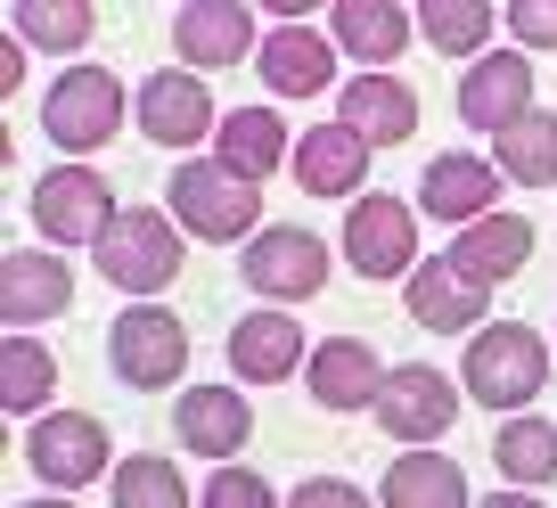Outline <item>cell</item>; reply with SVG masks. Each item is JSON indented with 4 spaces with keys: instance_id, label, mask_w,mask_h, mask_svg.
<instances>
[{
    "instance_id": "cell-17",
    "label": "cell",
    "mask_w": 557,
    "mask_h": 508,
    "mask_svg": "<svg viewBox=\"0 0 557 508\" xmlns=\"http://www.w3.org/2000/svg\"><path fill=\"white\" fill-rule=\"evenodd\" d=\"M304 361H312V345H304L296 312H246L238 329H230V369H238V386H278V377H296Z\"/></svg>"
},
{
    "instance_id": "cell-3",
    "label": "cell",
    "mask_w": 557,
    "mask_h": 508,
    "mask_svg": "<svg viewBox=\"0 0 557 508\" xmlns=\"http://www.w3.org/2000/svg\"><path fill=\"white\" fill-rule=\"evenodd\" d=\"M164 213H173L189 238H206V246L255 238V230H262V189L238 181L230 164H181L173 189H164Z\"/></svg>"
},
{
    "instance_id": "cell-10",
    "label": "cell",
    "mask_w": 557,
    "mask_h": 508,
    "mask_svg": "<svg viewBox=\"0 0 557 508\" xmlns=\"http://www.w3.org/2000/svg\"><path fill=\"white\" fill-rule=\"evenodd\" d=\"M345 263L361 271V280H410L418 271V213L401 206V197H352Z\"/></svg>"
},
{
    "instance_id": "cell-2",
    "label": "cell",
    "mask_w": 557,
    "mask_h": 508,
    "mask_svg": "<svg viewBox=\"0 0 557 508\" xmlns=\"http://www.w3.org/2000/svg\"><path fill=\"white\" fill-rule=\"evenodd\" d=\"M181 263H189V230L173 222V213L157 206H123V222L99 238V280L123 287V296H164V287L181 280Z\"/></svg>"
},
{
    "instance_id": "cell-38",
    "label": "cell",
    "mask_w": 557,
    "mask_h": 508,
    "mask_svg": "<svg viewBox=\"0 0 557 508\" xmlns=\"http://www.w3.org/2000/svg\"><path fill=\"white\" fill-rule=\"evenodd\" d=\"M17 508H83V500H17Z\"/></svg>"
},
{
    "instance_id": "cell-26",
    "label": "cell",
    "mask_w": 557,
    "mask_h": 508,
    "mask_svg": "<svg viewBox=\"0 0 557 508\" xmlns=\"http://www.w3.org/2000/svg\"><path fill=\"white\" fill-rule=\"evenodd\" d=\"M377 508H468V468L443 451H394Z\"/></svg>"
},
{
    "instance_id": "cell-8",
    "label": "cell",
    "mask_w": 557,
    "mask_h": 508,
    "mask_svg": "<svg viewBox=\"0 0 557 508\" xmlns=\"http://www.w3.org/2000/svg\"><path fill=\"white\" fill-rule=\"evenodd\" d=\"M451 419H459V386L443 377V369L401 361L394 377H385L377 426H385V435H401V451H435V435H451Z\"/></svg>"
},
{
    "instance_id": "cell-25",
    "label": "cell",
    "mask_w": 557,
    "mask_h": 508,
    "mask_svg": "<svg viewBox=\"0 0 557 508\" xmlns=\"http://www.w3.org/2000/svg\"><path fill=\"white\" fill-rule=\"evenodd\" d=\"M401 41H418V9H401V0H336V50L361 58L369 74L385 58H401Z\"/></svg>"
},
{
    "instance_id": "cell-20",
    "label": "cell",
    "mask_w": 557,
    "mask_h": 508,
    "mask_svg": "<svg viewBox=\"0 0 557 508\" xmlns=\"http://www.w3.org/2000/svg\"><path fill=\"white\" fill-rule=\"evenodd\" d=\"M484 296H492V287H475L468 271H451V255H435V263L410 271V320H418V329H435V336L484 329Z\"/></svg>"
},
{
    "instance_id": "cell-33",
    "label": "cell",
    "mask_w": 557,
    "mask_h": 508,
    "mask_svg": "<svg viewBox=\"0 0 557 508\" xmlns=\"http://www.w3.org/2000/svg\"><path fill=\"white\" fill-rule=\"evenodd\" d=\"M206 508H278L271 484H262L255 468H213L206 475Z\"/></svg>"
},
{
    "instance_id": "cell-11",
    "label": "cell",
    "mask_w": 557,
    "mask_h": 508,
    "mask_svg": "<svg viewBox=\"0 0 557 508\" xmlns=\"http://www.w3.org/2000/svg\"><path fill=\"white\" fill-rule=\"evenodd\" d=\"M517 115H533V58L524 50H484L459 74V123H475V132L500 140Z\"/></svg>"
},
{
    "instance_id": "cell-9",
    "label": "cell",
    "mask_w": 557,
    "mask_h": 508,
    "mask_svg": "<svg viewBox=\"0 0 557 508\" xmlns=\"http://www.w3.org/2000/svg\"><path fill=\"white\" fill-rule=\"evenodd\" d=\"M25 468H34L50 492L99 484V475H115V459H107V426L83 419V410H50V419L25 435Z\"/></svg>"
},
{
    "instance_id": "cell-6",
    "label": "cell",
    "mask_w": 557,
    "mask_h": 508,
    "mask_svg": "<svg viewBox=\"0 0 557 508\" xmlns=\"http://www.w3.org/2000/svg\"><path fill=\"white\" fill-rule=\"evenodd\" d=\"M41 132H50L66 157H90L123 132V83L107 66H74L50 83V107H41Z\"/></svg>"
},
{
    "instance_id": "cell-36",
    "label": "cell",
    "mask_w": 557,
    "mask_h": 508,
    "mask_svg": "<svg viewBox=\"0 0 557 508\" xmlns=\"http://www.w3.org/2000/svg\"><path fill=\"white\" fill-rule=\"evenodd\" d=\"M25 83V41H9V50H0V90H17Z\"/></svg>"
},
{
    "instance_id": "cell-1",
    "label": "cell",
    "mask_w": 557,
    "mask_h": 508,
    "mask_svg": "<svg viewBox=\"0 0 557 508\" xmlns=\"http://www.w3.org/2000/svg\"><path fill=\"white\" fill-rule=\"evenodd\" d=\"M557 352L541 345L533 329H524V320H484V329L468 336V402H484V410H508V419H517L524 402H541V386H549L557 377Z\"/></svg>"
},
{
    "instance_id": "cell-4",
    "label": "cell",
    "mask_w": 557,
    "mask_h": 508,
    "mask_svg": "<svg viewBox=\"0 0 557 508\" xmlns=\"http://www.w3.org/2000/svg\"><path fill=\"white\" fill-rule=\"evenodd\" d=\"M107 361H115V377L132 394H164L189 369V329H181V312H164V303H132V312H115V329H107Z\"/></svg>"
},
{
    "instance_id": "cell-7",
    "label": "cell",
    "mask_w": 557,
    "mask_h": 508,
    "mask_svg": "<svg viewBox=\"0 0 557 508\" xmlns=\"http://www.w3.org/2000/svg\"><path fill=\"white\" fill-rule=\"evenodd\" d=\"M246 287L271 296V303L320 296V287H329V246H320L312 230H296V222L255 230V238H246Z\"/></svg>"
},
{
    "instance_id": "cell-13",
    "label": "cell",
    "mask_w": 557,
    "mask_h": 508,
    "mask_svg": "<svg viewBox=\"0 0 557 508\" xmlns=\"http://www.w3.org/2000/svg\"><path fill=\"white\" fill-rule=\"evenodd\" d=\"M385 377L394 369L377 361V352L361 345V336H329V345H312V361H304V386H312V402L320 410H377V394H385Z\"/></svg>"
},
{
    "instance_id": "cell-22",
    "label": "cell",
    "mask_w": 557,
    "mask_h": 508,
    "mask_svg": "<svg viewBox=\"0 0 557 508\" xmlns=\"http://www.w3.org/2000/svg\"><path fill=\"white\" fill-rule=\"evenodd\" d=\"M492 197H500V164H484V157H435L426 181H418V206L435 213V222H451V230L484 222Z\"/></svg>"
},
{
    "instance_id": "cell-16",
    "label": "cell",
    "mask_w": 557,
    "mask_h": 508,
    "mask_svg": "<svg viewBox=\"0 0 557 508\" xmlns=\"http://www.w3.org/2000/svg\"><path fill=\"white\" fill-rule=\"evenodd\" d=\"M74 303V271L58 263L50 246H17L9 255V271H0V312H9V329H41V320H58Z\"/></svg>"
},
{
    "instance_id": "cell-19",
    "label": "cell",
    "mask_w": 557,
    "mask_h": 508,
    "mask_svg": "<svg viewBox=\"0 0 557 508\" xmlns=\"http://www.w3.org/2000/svg\"><path fill=\"white\" fill-rule=\"evenodd\" d=\"M443 255H451V271H468L475 287H500V280H517V271L533 263V222H517V213H484V222H468Z\"/></svg>"
},
{
    "instance_id": "cell-14",
    "label": "cell",
    "mask_w": 557,
    "mask_h": 508,
    "mask_svg": "<svg viewBox=\"0 0 557 508\" xmlns=\"http://www.w3.org/2000/svg\"><path fill=\"white\" fill-rule=\"evenodd\" d=\"M173 50L189 58V74H222V66H238V58H262L255 17H246L238 0H189L173 17Z\"/></svg>"
},
{
    "instance_id": "cell-28",
    "label": "cell",
    "mask_w": 557,
    "mask_h": 508,
    "mask_svg": "<svg viewBox=\"0 0 557 508\" xmlns=\"http://www.w3.org/2000/svg\"><path fill=\"white\" fill-rule=\"evenodd\" d=\"M492 459H500V475H508L517 492H541V484L557 475V426L541 419V410H533V419L517 410V419L492 435Z\"/></svg>"
},
{
    "instance_id": "cell-18",
    "label": "cell",
    "mask_w": 557,
    "mask_h": 508,
    "mask_svg": "<svg viewBox=\"0 0 557 508\" xmlns=\"http://www.w3.org/2000/svg\"><path fill=\"white\" fill-rule=\"evenodd\" d=\"M262 90L271 99H320L336 74V34H312V25H278L271 41H262Z\"/></svg>"
},
{
    "instance_id": "cell-27",
    "label": "cell",
    "mask_w": 557,
    "mask_h": 508,
    "mask_svg": "<svg viewBox=\"0 0 557 508\" xmlns=\"http://www.w3.org/2000/svg\"><path fill=\"white\" fill-rule=\"evenodd\" d=\"M492 164H500V181H517V189H549L557 181V115L549 107L517 115L500 140H492Z\"/></svg>"
},
{
    "instance_id": "cell-37",
    "label": "cell",
    "mask_w": 557,
    "mask_h": 508,
    "mask_svg": "<svg viewBox=\"0 0 557 508\" xmlns=\"http://www.w3.org/2000/svg\"><path fill=\"white\" fill-rule=\"evenodd\" d=\"M475 508H541L533 492H492V500H475Z\"/></svg>"
},
{
    "instance_id": "cell-24",
    "label": "cell",
    "mask_w": 557,
    "mask_h": 508,
    "mask_svg": "<svg viewBox=\"0 0 557 508\" xmlns=\"http://www.w3.org/2000/svg\"><path fill=\"white\" fill-rule=\"evenodd\" d=\"M336 123H352L369 148H401L418 132V99L394 74H361V83H345V99H336Z\"/></svg>"
},
{
    "instance_id": "cell-15",
    "label": "cell",
    "mask_w": 557,
    "mask_h": 508,
    "mask_svg": "<svg viewBox=\"0 0 557 508\" xmlns=\"http://www.w3.org/2000/svg\"><path fill=\"white\" fill-rule=\"evenodd\" d=\"M173 435L189 443L197 459H222V468H238V451L255 443V410H246L238 386H197V394H181Z\"/></svg>"
},
{
    "instance_id": "cell-34",
    "label": "cell",
    "mask_w": 557,
    "mask_h": 508,
    "mask_svg": "<svg viewBox=\"0 0 557 508\" xmlns=\"http://www.w3.org/2000/svg\"><path fill=\"white\" fill-rule=\"evenodd\" d=\"M287 508H377V500H361L345 475H304V484L287 492Z\"/></svg>"
},
{
    "instance_id": "cell-23",
    "label": "cell",
    "mask_w": 557,
    "mask_h": 508,
    "mask_svg": "<svg viewBox=\"0 0 557 508\" xmlns=\"http://www.w3.org/2000/svg\"><path fill=\"white\" fill-rule=\"evenodd\" d=\"M287 157H296V148H287L278 107H230L222 132H213V164H230V173L255 181V189H262V173H278Z\"/></svg>"
},
{
    "instance_id": "cell-21",
    "label": "cell",
    "mask_w": 557,
    "mask_h": 508,
    "mask_svg": "<svg viewBox=\"0 0 557 508\" xmlns=\"http://www.w3.org/2000/svg\"><path fill=\"white\" fill-rule=\"evenodd\" d=\"M361 173H369V140L352 123H312L296 140V181L304 197H361Z\"/></svg>"
},
{
    "instance_id": "cell-5",
    "label": "cell",
    "mask_w": 557,
    "mask_h": 508,
    "mask_svg": "<svg viewBox=\"0 0 557 508\" xmlns=\"http://www.w3.org/2000/svg\"><path fill=\"white\" fill-rule=\"evenodd\" d=\"M123 222L115 189H107V173H83V164H58V173L34 181V230L58 246H90L99 255V238Z\"/></svg>"
},
{
    "instance_id": "cell-31",
    "label": "cell",
    "mask_w": 557,
    "mask_h": 508,
    "mask_svg": "<svg viewBox=\"0 0 557 508\" xmlns=\"http://www.w3.org/2000/svg\"><path fill=\"white\" fill-rule=\"evenodd\" d=\"M58 386V361L50 345H34V336H9V352H0V402L9 410H41Z\"/></svg>"
},
{
    "instance_id": "cell-30",
    "label": "cell",
    "mask_w": 557,
    "mask_h": 508,
    "mask_svg": "<svg viewBox=\"0 0 557 508\" xmlns=\"http://www.w3.org/2000/svg\"><path fill=\"white\" fill-rule=\"evenodd\" d=\"M9 25H17V41L25 50H83L90 41V9L83 0H17V9H9Z\"/></svg>"
},
{
    "instance_id": "cell-29",
    "label": "cell",
    "mask_w": 557,
    "mask_h": 508,
    "mask_svg": "<svg viewBox=\"0 0 557 508\" xmlns=\"http://www.w3.org/2000/svg\"><path fill=\"white\" fill-rule=\"evenodd\" d=\"M492 9L484 0H418V41L426 50H443V58H475L492 41Z\"/></svg>"
},
{
    "instance_id": "cell-12",
    "label": "cell",
    "mask_w": 557,
    "mask_h": 508,
    "mask_svg": "<svg viewBox=\"0 0 557 508\" xmlns=\"http://www.w3.org/2000/svg\"><path fill=\"white\" fill-rule=\"evenodd\" d=\"M139 132L157 148H197L206 132H222V115H213V99H206V74H189V66L148 74V83H139Z\"/></svg>"
},
{
    "instance_id": "cell-32",
    "label": "cell",
    "mask_w": 557,
    "mask_h": 508,
    "mask_svg": "<svg viewBox=\"0 0 557 508\" xmlns=\"http://www.w3.org/2000/svg\"><path fill=\"white\" fill-rule=\"evenodd\" d=\"M115 508H189V484H181V468L157 459V451L115 459Z\"/></svg>"
},
{
    "instance_id": "cell-35",
    "label": "cell",
    "mask_w": 557,
    "mask_h": 508,
    "mask_svg": "<svg viewBox=\"0 0 557 508\" xmlns=\"http://www.w3.org/2000/svg\"><path fill=\"white\" fill-rule=\"evenodd\" d=\"M508 34L533 41V50H557V0H517V9H508Z\"/></svg>"
}]
</instances>
